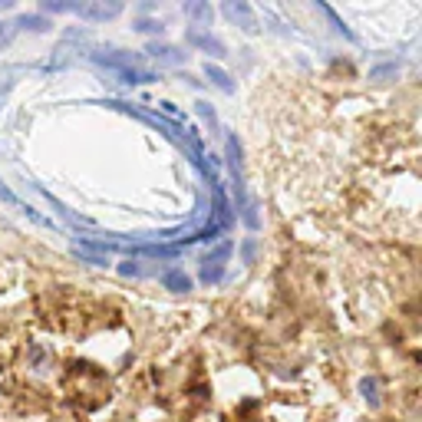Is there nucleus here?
I'll return each instance as SVG.
<instances>
[{
    "instance_id": "nucleus-1",
    "label": "nucleus",
    "mask_w": 422,
    "mask_h": 422,
    "mask_svg": "<svg viewBox=\"0 0 422 422\" xmlns=\"http://www.w3.org/2000/svg\"><path fill=\"white\" fill-rule=\"evenodd\" d=\"M185 43L188 46H198L201 53H208V57H214V60H225L228 57V46L218 40V37H211V33L198 30V27H192V30H185Z\"/></svg>"
},
{
    "instance_id": "nucleus-2",
    "label": "nucleus",
    "mask_w": 422,
    "mask_h": 422,
    "mask_svg": "<svg viewBox=\"0 0 422 422\" xmlns=\"http://www.w3.org/2000/svg\"><path fill=\"white\" fill-rule=\"evenodd\" d=\"M73 14L79 20H90V23H103V20H112V17L122 14V3H76Z\"/></svg>"
},
{
    "instance_id": "nucleus-3",
    "label": "nucleus",
    "mask_w": 422,
    "mask_h": 422,
    "mask_svg": "<svg viewBox=\"0 0 422 422\" xmlns=\"http://www.w3.org/2000/svg\"><path fill=\"white\" fill-rule=\"evenodd\" d=\"M92 63L119 73V70H129V66H139V53H125V50H112V53H92Z\"/></svg>"
},
{
    "instance_id": "nucleus-4",
    "label": "nucleus",
    "mask_w": 422,
    "mask_h": 422,
    "mask_svg": "<svg viewBox=\"0 0 422 422\" xmlns=\"http://www.w3.org/2000/svg\"><path fill=\"white\" fill-rule=\"evenodd\" d=\"M145 53H149L152 60L165 63V66H181V63H185V53H181L179 46H172V43H159V40L145 46Z\"/></svg>"
},
{
    "instance_id": "nucleus-5",
    "label": "nucleus",
    "mask_w": 422,
    "mask_h": 422,
    "mask_svg": "<svg viewBox=\"0 0 422 422\" xmlns=\"http://www.w3.org/2000/svg\"><path fill=\"white\" fill-rule=\"evenodd\" d=\"M225 17H231V20H241V30H248V33H257V20H254V14H251V7L248 3H234V0H228L225 7Z\"/></svg>"
},
{
    "instance_id": "nucleus-6",
    "label": "nucleus",
    "mask_w": 422,
    "mask_h": 422,
    "mask_svg": "<svg viewBox=\"0 0 422 422\" xmlns=\"http://www.w3.org/2000/svg\"><path fill=\"white\" fill-rule=\"evenodd\" d=\"M159 281H162V287L172 290V294H188V290H192V277L181 271V268H168V271H162L159 274Z\"/></svg>"
},
{
    "instance_id": "nucleus-7",
    "label": "nucleus",
    "mask_w": 422,
    "mask_h": 422,
    "mask_svg": "<svg viewBox=\"0 0 422 422\" xmlns=\"http://www.w3.org/2000/svg\"><path fill=\"white\" fill-rule=\"evenodd\" d=\"M116 79H119V83H125V86H145V83H159L162 76L152 73V70H139V66H129V70H119V73H116Z\"/></svg>"
},
{
    "instance_id": "nucleus-8",
    "label": "nucleus",
    "mask_w": 422,
    "mask_h": 422,
    "mask_svg": "<svg viewBox=\"0 0 422 422\" xmlns=\"http://www.w3.org/2000/svg\"><path fill=\"white\" fill-rule=\"evenodd\" d=\"M181 14L188 17V20H195V23H201V27H208L211 20H214V10H211V3H198V0L185 3V7H181Z\"/></svg>"
},
{
    "instance_id": "nucleus-9",
    "label": "nucleus",
    "mask_w": 422,
    "mask_h": 422,
    "mask_svg": "<svg viewBox=\"0 0 422 422\" xmlns=\"http://www.w3.org/2000/svg\"><path fill=\"white\" fill-rule=\"evenodd\" d=\"M205 76H208V83H211V86H218L221 92H228V96L234 92V83H231V76H228L225 70H221V66H214L211 60L205 63Z\"/></svg>"
},
{
    "instance_id": "nucleus-10",
    "label": "nucleus",
    "mask_w": 422,
    "mask_h": 422,
    "mask_svg": "<svg viewBox=\"0 0 422 422\" xmlns=\"http://www.w3.org/2000/svg\"><path fill=\"white\" fill-rule=\"evenodd\" d=\"M17 27H20V30H30V33H46L53 23H50L43 14H20L17 17Z\"/></svg>"
},
{
    "instance_id": "nucleus-11",
    "label": "nucleus",
    "mask_w": 422,
    "mask_h": 422,
    "mask_svg": "<svg viewBox=\"0 0 422 422\" xmlns=\"http://www.w3.org/2000/svg\"><path fill=\"white\" fill-rule=\"evenodd\" d=\"M195 112L201 116V122L208 125L211 132H221V129H218V112H214V106H211V103H205V99H198V103H195Z\"/></svg>"
},
{
    "instance_id": "nucleus-12",
    "label": "nucleus",
    "mask_w": 422,
    "mask_h": 422,
    "mask_svg": "<svg viewBox=\"0 0 422 422\" xmlns=\"http://www.w3.org/2000/svg\"><path fill=\"white\" fill-rule=\"evenodd\" d=\"M399 73V63H379V66H373L370 70V79L373 83H383V79H390V76Z\"/></svg>"
},
{
    "instance_id": "nucleus-13",
    "label": "nucleus",
    "mask_w": 422,
    "mask_h": 422,
    "mask_svg": "<svg viewBox=\"0 0 422 422\" xmlns=\"http://www.w3.org/2000/svg\"><path fill=\"white\" fill-rule=\"evenodd\" d=\"M360 390H363V396H366V403H370V406H376L379 403V383L373 376H366L360 383Z\"/></svg>"
},
{
    "instance_id": "nucleus-14",
    "label": "nucleus",
    "mask_w": 422,
    "mask_h": 422,
    "mask_svg": "<svg viewBox=\"0 0 422 422\" xmlns=\"http://www.w3.org/2000/svg\"><path fill=\"white\" fill-rule=\"evenodd\" d=\"M132 30H136V33H155V37H162V30H165V27H162V20H145V17H142V20H136V23H132Z\"/></svg>"
},
{
    "instance_id": "nucleus-15",
    "label": "nucleus",
    "mask_w": 422,
    "mask_h": 422,
    "mask_svg": "<svg viewBox=\"0 0 422 422\" xmlns=\"http://www.w3.org/2000/svg\"><path fill=\"white\" fill-rule=\"evenodd\" d=\"M228 254H231V244H218V248H214V251H211V254L201 261V268H205V264H214V268H221V261H228Z\"/></svg>"
},
{
    "instance_id": "nucleus-16",
    "label": "nucleus",
    "mask_w": 422,
    "mask_h": 422,
    "mask_svg": "<svg viewBox=\"0 0 422 422\" xmlns=\"http://www.w3.org/2000/svg\"><path fill=\"white\" fill-rule=\"evenodd\" d=\"M40 7H43V14H73L76 10V3H63V0H43Z\"/></svg>"
},
{
    "instance_id": "nucleus-17",
    "label": "nucleus",
    "mask_w": 422,
    "mask_h": 422,
    "mask_svg": "<svg viewBox=\"0 0 422 422\" xmlns=\"http://www.w3.org/2000/svg\"><path fill=\"white\" fill-rule=\"evenodd\" d=\"M73 254H76V261H83V264H90V268H109V261H106L103 254H90V251H79V248H76Z\"/></svg>"
},
{
    "instance_id": "nucleus-18",
    "label": "nucleus",
    "mask_w": 422,
    "mask_h": 422,
    "mask_svg": "<svg viewBox=\"0 0 422 422\" xmlns=\"http://www.w3.org/2000/svg\"><path fill=\"white\" fill-rule=\"evenodd\" d=\"M221 277H225V271L214 268V264H205V268H201V281H205V284H218Z\"/></svg>"
},
{
    "instance_id": "nucleus-19",
    "label": "nucleus",
    "mask_w": 422,
    "mask_h": 422,
    "mask_svg": "<svg viewBox=\"0 0 422 422\" xmlns=\"http://www.w3.org/2000/svg\"><path fill=\"white\" fill-rule=\"evenodd\" d=\"M119 274L122 277H142V264H139V261H122Z\"/></svg>"
},
{
    "instance_id": "nucleus-20",
    "label": "nucleus",
    "mask_w": 422,
    "mask_h": 422,
    "mask_svg": "<svg viewBox=\"0 0 422 422\" xmlns=\"http://www.w3.org/2000/svg\"><path fill=\"white\" fill-rule=\"evenodd\" d=\"M241 257H244V264H254V257H257V241L254 238H248V241L241 244Z\"/></svg>"
},
{
    "instance_id": "nucleus-21",
    "label": "nucleus",
    "mask_w": 422,
    "mask_h": 422,
    "mask_svg": "<svg viewBox=\"0 0 422 422\" xmlns=\"http://www.w3.org/2000/svg\"><path fill=\"white\" fill-rule=\"evenodd\" d=\"M10 7V0H0V10H7Z\"/></svg>"
}]
</instances>
